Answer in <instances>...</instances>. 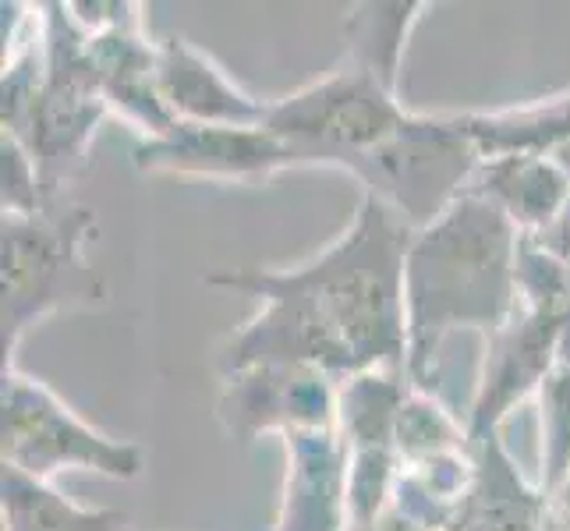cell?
I'll list each match as a JSON object with an SVG mask.
<instances>
[{
  "instance_id": "1",
  "label": "cell",
  "mask_w": 570,
  "mask_h": 531,
  "mask_svg": "<svg viewBox=\"0 0 570 531\" xmlns=\"http://www.w3.org/2000/svg\"><path fill=\"white\" fill-rule=\"evenodd\" d=\"M411 227L362 195L337 242L291 269H213L206 284L238 291L259 312L220 347V376L252 365H320L330 376L365 368L407 372L404 255Z\"/></svg>"
},
{
  "instance_id": "2",
  "label": "cell",
  "mask_w": 570,
  "mask_h": 531,
  "mask_svg": "<svg viewBox=\"0 0 570 531\" xmlns=\"http://www.w3.org/2000/svg\"><path fill=\"white\" fill-rule=\"evenodd\" d=\"M521 234L479 195L464 191L440 220L411 230L404 255L407 376L436 386V358L450 333L489 337L521 305Z\"/></svg>"
},
{
  "instance_id": "3",
  "label": "cell",
  "mask_w": 570,
  "mask_h": 531,
  "mask_svg": "<svg viewBox=\"0 0 570 531\" xmlns=\"http://www.w3.org/2000/svg\"><path fill=\"white\" fill-rule=\"evenodd\" d=\"M100 230L96 209L71 199L39 213H4L0 220V354L4 368L32 326L71 308L107 302V284L92 269L89 242Z\"/></svg>"
},
{
  "instance_id": "4",
  "label": "cell",
  "mask_w": 570,
  "mask_h": 531,
  "mask_svg": "<svg viewBox=\"0 0 570 531\" xmlns=\"http://www.w3.org/2000/svg\"><path fill=\"white\" fill-rule=\"evenodd\" d=\"M47 22V75L36 100L14 114L4 135L22 146L39 167L47 206L68 199V185L89 164V149L110 114L86 53L82 26L68 4H43Z\"/></svg>"
},
{
  "instance_id": "5",
  "label": "cell",
  "mask_w": 570,
  "mask_h": 531,
  "mask_svg": "<svg viewBox=\"0 0 570 531\" xmlns=\"http://www.w3.org/2000/svg\"><path fill=\"white\" fill-rule=\"evenodd\" d=\"M407 117L401 92L344 61L316 82L269 100L266 128L294 149L302 167L355 174L372 149L407 125Z\"/></svg>"
},
{
  "instance_id": "6",
  "label": "cell",
  "mask_w": 570,
  "mask_h": 531,
  "mask_svg": "<svg viewBox=\"0 0 570 531\" xmlns=\"http://www.w3.org/2000/svg\"><path fill=\"white\" fill-rule=\"evenodd\" d=\"M0 461L36 482H53L61 471H92L114 482L142 475L146 450L131 440H114L86 422L57 393L26 376L22 368H4L0 376Z\"/></svg>"
},
{
  "instance_id": "7",
  "label": "cell",
  "mask_w": 570,
  "mask_h": 531,
  "mask_svg": "<svg viewBox=\"0 0 570 531\" xmlns=\"http://www.w3.org/2000/svg\"><path fill=\"white\" fill-rule=\"evenodd\" d=\"M482 160L461 114L411 110L407 125L372 149L351 177L362 195L390 206L411 230H422L461 199Z\"/></svg>"
},
{
  "instance_id": "8",
  "label": "cell",
  "mask_w": 570,
  "mask_h": 531,
  "mask_svg": "<svg viewBox=\"0 0 570 531\" xmlns=\"http://www.w3.org/2000/svg\"><path fill=\"white\" fill-rule=\"evenodd\" d=\"M563 358H570V312L521 302L500 330L482 337V365L464 415L471 443L500 432L510 411L535 397Z\"/></svg>"
},
{
  "instance_id": "9",
  "label": "cell",
  "mask_w": 570,
  "mask_h": 531,
  "mask_svg": "<svg viewBox=\"0 0 570 531\" xmlns=\"http://www.w3.org/2000/svg\"><path fill=\"white\" fill-rule=\"evenodd\" d=\"M75 22L82 26L86 53L92 61L96 82L104 89L110 114L131 125L142 139H160L174 125L164 107L156 57L160 43H153L142 26L139 4H68Z\"/></svg>"
},
{
  "instance_id": "10",
  "label": "cell",
  "mask_w": 570,
  "mask_h": 531,
  "mask_svg": "<svg viewBox=\"0 0 570 531\" xmlns=\"http://www.w3.org/2000/svg\"><path fill=\"white\" fill-rule=\"evenodd\" d=\"M216 422L248 446L259 436L337 425V376L320 365H252L220 376Z\"/></svg>"
},
{
  "instance_id": "11",
  "label": "cell",
  "mask_w": 570,
  "mask_h": 531,
  "mask_svg": "<svg viewBox=\"0 0 570 531\" xmlns=\"http://www.w3.org/2000/svg\"><path fill=\"white\" fill-rule=\"evenodd\" d=\"M131 164L142 174L195 177L220 185H263L284 170H302L294 149L266 125H174L160 139L135 142Z\"/></svg>"
},
{
  "instance_id": "12",
  "label": "cell",
  "mask_w": 570,
  "mask_h": 531,
  "mask_svg": "<svg viewBox=\"0 0 570 531\" xmlns=\"http://www.w3.org/2000/svg\"><path fill=\"white\" fill-rule=\"evenodd\" d=\"M156 78H160L164 107L178 125H224V128L266 125L269 104L245 92L213 53L195 47L185 36L160 39Z\"/></svg>"
},
{
  "instance_id": "13",
  "label": "cell",
  "mask_w": 570,
  "mask_h": 531,
  "mask_svg": "<svg viewBox=\"0 0 570 531\" xmlns=\"http://www.w3.org/2000/svg\"><path fill=\"white\" fill-rule=\"evenodd\" d=\"M284 489L273 531H347V443L337 425L284 436Z\"/></svg>"
},
{
  "instance_id": "14",
  "label": "cell",
  "mask_w": 570,
  "mask_h": 531,
  "mask_svg": "<svg viewBox=\"0 0 570 531\" xmlns=\"http://www.w3.org/2000/svg\"><path fill=\"white\" fill-rule=\"evenodd\" d=\"M458 531H560L557 500L524 475L500 432L475 440V482Z\"/></svg>"
},
{
  "instance_id": "15",
  "label": "cell",
  "mask_w": 570,
  "mask_h": 531,
  "mask_svg": "<svg viewBox=\"0 0 570 531\" xmlns=\"http://www.w3.org/2000/svg\"><path fill=\"white\" fill-rule=\"evenodd\" d=\"M489 206H497L521 238H539L560 220L570 203L567 174L539 153H503L485 156L468 185Z\"/></svg>"
},
{
  "instance_id": "16",
  "label": "cell",
  "mask_w": 570,
  "mask_h": 531,
  "mask_svg": "<svg viewBox=\"0 0 570 531\" xmlns=\"http://www.w3.org/2000/svg\"><path fill=\"white\" fill-rule=\"evenodd\" d=\"M461 125L482 156L539 153L549 156L570 142V89L532 104L500 110H461Z\"/></svg>"
},
{
  "instance_id": "17",
  "label": "cell",
  "mask_w": 570,
  "mask_h": 531,
  "mask_svg": "<svg viewBox=\"0 0 570 531\" xmlns=\"http://www.w3.org/2000/svg\"><path fill=\"white\" fill-rule=\"evenodd\" d=\"M422 11H429L422 0H390V4L386 0H368V4H355L344 14V61L376 75L383 86L401 92L404 50Z\"/></svg>"
},
{
  "instance_id": "18",
  "label": "cell",
  "mask_w": 570,
  "mask_h": 531,
  "mask_svg": "<svg viewBox=\"0 0 570 531\" xmlns=\"http://www.w3.org/2000/svg\"><path fill=\"white\" fill-rule=\"evenodd\" d=\"M0 514L4 531H131L121 510L82 507L57 493L53 482H36L11 468L0 479Z\"/></svg>"
},
{
  "instance_id": "19",
  "label": "cell",
  "mask_w": 570,
  "mask_h": 531,
  "mask_svg": "<svg viewBox=\"0 0 570 531\" xmlns=\"http://www.w3.org/2000/svg\"><path fill=\"white\" fill-rule=\"evenodd\" d=\"M407 390V372L386 365L337 380V432L347 450L393 446V432H397V415Z\"/></svg>"
},
{
  "instance_id": "20",
  "label": "cell",
  "mask_w": 570,
  "mask_h": 531,
  "mask_svg": "<svg viewBox=\"0 0 570 531\" xmlns=\"http://www.w3.org/2000/svg\"><path fill=\"white\" fill-rule=\"evenodd\" d=\"M393 446H397L401 464H411V461H425L436 454H450V450H468L471 436H468V422L458 419L454 411L440 401L436 386L411 383L407 397L401 404V415H397Z\"/></svg>"
},
{
  "instance_id": "21",
  "label": "cell",
  "mask_w": 570,
  "mask_h": 531,
  "mask_svg": "<svg viewBox=\"0 0 570 531\" xmlns=\"http://www.w3.org/2000/svg\"><path fill=\"white\" fill-rule=\"evenodd\" d=\"M539 401V485L557 500L570 475V358H563L542 390Z\"/></svg>"
},
{
  "instance_id": "22",
  "label": "cell",
  "mask_w": 570,
  "mask_h": 531,
  "mask_svg": "<svg viewBox=\"0 0 570 531\" xmlns=\"http://www.w3.org/2000/svg\"><path fill=\"white\" fill-rule=\"evenodd\" d=\"M347 531H362L390 510L401 458L393 446L347 450Z\"/></svg>"
},
{
  "instance_id": "23",
  "label": "cell",
  "mask_w": 570,
  "mask_h": 531,
  "mask_svg": "<svg viewBox=\"0 0 570 531\" xmlns=\"http://www.w3.org/2000/svg\"><path fill=\"white\" fill-rule=\"evenodd\" d=\"M0 206L4 213H39L47 206L39 167L8 135H0Z\"/></svg>"
},
{
  "instance_id": "24",
  "label": "cell",
  "mask_w": 570,
  "mask_h": 531,
  "mask_svg": "<svg viewBox=\"0 0 570 531\" xmlns=\"http://www.w3.org/2000/svg\"><path fill=\"white\" fill-rule=\"evenodd\" d=\"M532 242H539L542 248H549L553 255H560V259L567 263V269H570V203H567V209L560 213V220L549 227L546 234H539V238H532Z\"/></svg>"
},
{
  "instance_id": "25",
  "label": "cell",
  "mask_w": 570,
  "mask_h": 531,
  "mask_svg": "<svg viewBox=\"0 0 570 531\" xmlns=\"http://www.w3.org/2000/svg\"><path fill=\"white\" fill-rule=\"evenodd\" d=\"M362 531H425V528H419L411 518H404L401 510H386V514L380 518V521H372L368 528H362Z\"/></svg>"
},
{
  "instance_id": "26",
  "label": "cell",
  "mask_w": 570,
  "mask_h": 531,
  "mask_svg": "<svg viewBox=\"0 0 570 531\" xmlns=\"http://www.w3.org/2000/svg\"><path fill=\"white\" fill-rule=\"evenodd\" d=\"M557 518H560V524H570V475L557 493Z\"/></svg>"
},
{
  "instance_id": "27",
  "label": "cell",
  "mask_w": 570,
  "mask_h": 531,
  "mask_svg": "<svg viewBox=\"0 0 570 531\" xmlns=\"http://www.w3.org/2000/svg\"><path fill=\"white\" fill-rule=\"evenodd\" d=\"M549 160H553V164L567 174V181H570V142H567V146H560L557 153H549Z\"/></svg>"
},
{
  "instance_id": "28",
  "label": "cell",
  "mask_w": 570,
  "mask_h": 531,
  "mask_svg": "<svg viewBox=\"0 0 570 531\" xmlns=\"http://www.w3.org/2000/svg\"><path fill=\"white\" fill-rule=\"evenodd\" d=\"M560 531H570V524H560Z\"/></svg>"
},
{
  "instance_id": "29",
  "label": "cell",
  "mask_w": 570,
  "mask_h": 531,
  "mask_svg": "<svg viewBox=\"0 0 570 531\" xmlns=\"http://www.w3.org/2000/svg\"><path fill=\"white\" fill-rule=\"evenodd\" d=\"M454 531H458V528H454Z\"/></svg>"
}]
</instances>
